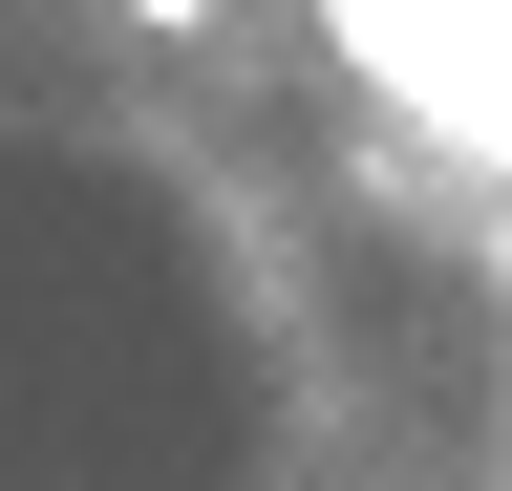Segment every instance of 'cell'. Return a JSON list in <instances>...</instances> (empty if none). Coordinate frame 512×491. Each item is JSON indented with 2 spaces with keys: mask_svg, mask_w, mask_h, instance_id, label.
Returning <instances> with one entry per match:
<instances>
[{
  "mask_svg": "<svg viewBox=\"0 0 512 491\" xmlns=\"http://www.w3.org/2000/svg\"><path fill=\"white\" fill-rule=\"evenodd\" d=\"M320 43L427 171H512V0H320Z\"/></svg>",
  "mask_w": 512,
  "mask_h": 491,
  "instance_id": "1",
  "label": "cell"
},
{
  "mask_svg": "<svg viewBox=\"0 0 512 491\" xmlns=\"http://www.w3.org/2000/svg\"><path fill=\"white\" fill-rule=\"evenodd\" d=\"M107 22H128V43H214L235 0H107Z\"/></svg>",
  "mask_w": 512,
  "mask_h": 491,
  "instance_id": "2",
  "label": "cell"
}]
</instances>
